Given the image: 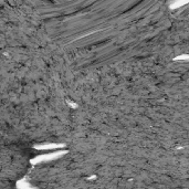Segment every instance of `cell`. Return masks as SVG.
Listing matches in <instances>:
<instances>
[{"instance_id":"6da1fadb","label":"cell","mask_w":189,"mask_h":189,"mask_svg":"<svg viewBox=\"0 0 189 189\" xmlns=\"http://www.w3.org/2000/svg\"><path fill=\"white\" fill-rule=\"evenodd\" d=\"M63 153H56V154H50V155H48V156H43V157H40V158H37V160H42V159H44V160H52V159H54L56 157L61 156Z\"/></svg>"}]
</instances>
